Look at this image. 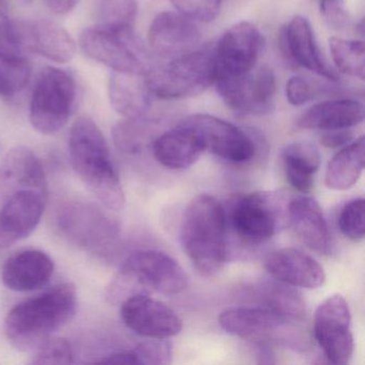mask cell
<instances>
[{"instance_id": "6da1fadb", "label": "cell", "mask_w": 365, "mask_h": 365, "mask_svg": "<svg viewBox=\"0 0 365 365\" xmlns=\"http://www.w3.org/2000/svg\"><path fill=\"white\" fill-rule=\"evenodd\" d=\"M76 286L59 284L12 307L6 316V336L18 349L34 351L67 326L76 316Z\"/></svg>"}, {"instance_id": "7a4b0ae2", "label": "cell", "mask_w": 365, "mask_h": 365, "mask_svg": "<svg viewBox=\"0 0 365 365\" xmlns=\"http://www.w3.org/2000/svg\"><path fill=\"white\" fill-rule=\"evenodd\" d=\"M72 166L81 180L103 206L113 211L125 207V197L110 148L95 121L82 116L73 123L69 138Z\"/></svg>"}, {"instance_id": "3957f363", "label": "cell", "mask_w": 365, "mask_h": 365, "mask_svg": "<svg viewBox=\"0 0 365 365\" xmlns=\"http://www.w3.org/2000/svg\"><path fill=\"white\" fill-rule=\"evenodd\" d=\"M227 232L225 209L217 198L204 194L190 202L181 222L180 240L200 274L211 277L221 270L227 255Z\"/></svg>"}, {"instance_id": "277c9868", "label": "cell", "mask_w": 365, "mask_h": 365, "mask_svg": "<svg viewBox=\"0 0 365 365\" xmlns=\"http://www.w3.org/2000/svg\"><path fill=\"white\" fill-rule=\"evenodd\" d=\"M187 277L182 267L168 254L159 251H138L120 266L106 288V296L112 304L149 292L177 294L185 290Z\"/></svg>"}, {"instance_id": "5b68a950", "label": "cell", "mask_w": 365, "mask_h": 365, "mask_svg": "<svg viewBox=\"0 0 365 365\" xmlns=\"http://www.w3.org/2000/svg\"><path fill=\"white\" fill-rule=\"evenodd\" d=\"M146 76L155 99L181 100L200 95L215 85V46L198 48L161 67L151 68Z\"/></svg>"}, {"instance_id": "8992f818", "label": "cell", "mask_w": 365, "mask_h": 365, "mask_svg": "<svg viewBox=\"0 0 365 365\" xmlns=\"http://www.w3.org/2000/svg\"><path fill=\"white\" fill-rule=\"evenodd\" d=\"M289 200L281 192H254L235 198L225 208L227 228L239 240L259 245L288 226Z\"/></svg>"}, {"instance_id": "52a82bcc", "label": "cell", "mask_w": 365, "mask_h": 365, "mask_svg": "<svg viewBox=\"0 0 365 365\" xmlns=\"http://www.w3.org/2000/svg\"><path fill=\"white\" fill-rule=\"evenodd\" d=\"M297 322L268 309L232 307L222 312V329L259 346H281L287 349L305 350L309 339Z\"/></svg>"}, {"instance_id": "ba28073f", "label": "cell", "mask_w": 365, "mask_h": 365, "mask_svg": "<svg viewBox=\"0 0 365 365\" xmlns=\"http://www.w3.org/2000/svg\"><path fill=\"white\" fill-rule=\"evenodd\" d=\"M76 101L73 76L58 68H44L31 95L29 118L34 129L46 135L57 133L67 125Z\"/></svg>"}, {"instance_id": "9c48e42d", "label": "cell", "mask_w": 365, "mask_h": 365, "mask_svg": "<svg viewBox=\"0 0 365 365\" xmlns=\"http://www.w3.org/2000/svg\"><path fill=\"white\" fill-rule=\"evenodd\" d=\"M57 226L76 247L98 255L110 253L119 236V227L95 205L70 202L57 213Z\"/></svg>"}, {"instance_id": "30bf717a", "label": "cell", "mask_w": 365, "mask_h": 365, "mask_svg": "<svg viewBox=\"0 0 365 365\" xmlns=\"http://www.w3.org/2000/svg\"><path fill=\"white\" fill-rule=\"evenodd\" d=\"M83 52L114 72L147 74L151 69L144 48L132 31L118 33L104 27H89L80 37Z\"/></svg>"}, {"instance_id": "8fae6325", "label": "cell", "mask_w": 365, "mask_h": 365, "mask_svg": "<svg viewBox=\"0 0 365 365\" xmlns=\"http://www.w3.org/2000/svg\"><path fill=\"white\" fill-rule=\"evenodd\" d=\"M197 136L204 151L232 164H245L257 155L256 134L208 114H196L180 121Z\"/></svg>"}, {"instance_id": "7c38bea8", "label": "cell", "mask_w": 365, "mask_h": 365, "mask_svg": "<svg viewBox=\"0 0 365 365\" xmlns=\"http://www.w3.org/2000/svg\"><path fill=\"white\" fill-rule=\"evenodd\" d=\"M215 86L224 103L240 116L268 114L274 106L277 81L268 66L236 76H217Z\"/></svg>"}, {"instance_id": "4fadbf2b", "label": "cell", "mask_w": 365, "mask_h": 365, "mask_svg": "<svg viewBox=\"0 0 365 365\" xmlns=\"http://www.w3.org/2000/svg\"><path fill=\"white\" fill-rule=\"evenodd\" d=\"M314 336L329 362H349L354 349L351 314L341 294H332L318 305L314 315Z\"/></svg>"}, {"instance_id": "5bb4252c", "label": "cell", "mask_w": 365, "mask_h": 365, "mask_svg": "<svg viewBox=\"0 0 365 365\" xmlns=\"http://www.w3.org/2000/svg\"><path fill=\"white\" fill-rule=\"evenodd\" d=\"M264 39L259 29L250 22H240L225 31L215 46L217 76H236L256 67Z\"/></svg>"}, {"instance_id": "9a60e30c", "label": "cell", "mask_w": 365, "mask_h": 365, "mask_svg": "<svg viewBox=\"0 0 365 365\" xmlns=\"http://www.w3.org/2000/svg\"><path fill=\"white\" fill-rule=\"evenodd\" d=\"M121 318L128 328L148 339H170L182 330V320L165 303L140 294L121 303Z\"/></svg>"}, {"instance_id": "2e32d148", "label": "cell", "mask_w": 365, "mask_h": 365, "mask_svg": "<svg viewBox=\"0 0 365 365\" xmlns=\"http://www.w3.org/2000/svg\"><path fill=\"white\" fill-rule=\"evenodd\" d=\"M148 43L157 56L172 61L200 48V31L183 14L162 12L149 27Z\"/></svg>"}, {"instance_id": "e0dca14e", "label": "cell", "mask_w": 365, "mask_h": 365, "mask_svg": "<svg viewBox=\"0 0 365 365\" xmlns=\"http://www.w3.org/2000/svg\"><path fill=\"white\" fill-rule=\"evenodd\" d=\"M46 195L23 191L0 202V249H7L29 237L43 215Z\"/></svg>"}, {"instance_id": "ac0fdd59", "label": "cell", "mask_w": 365, "mask_h": 365, "mask_svg": "<svg viewBox=\"0 0 365 365\" xmlns=\"http://www.w3.org/2000/svg\"><path fill=\"white\" fill-rule=\"evenodd\" d=\"M279 43L284 56L292 63L309 70L312 73L336 82V73L326 63L316 43L313 29L307 19L294 16L279 36Z\"/></svg>"}, {"instance_id": "d6986e66", "label": "cell", "mask_w": 365, "mask_h": 365, "mask_svg": "<svg viewBox=\"0 0 365 365\" xmlns=\"http://www.w3.org/2000/svg\"><path fill=\"white\" fill-rule=\"evenodd\" d=\"M23 191H35L46 195V173L37 155L26 147L8 151L0 163V202Z\"/></svg>"}, {"instance_id": "ffe728a7", "label": "cell", "mask_w": 365, "mask_h": 365, "mask_svg": "<svg viewBox=\"0 0 365 365\" xmlns=\"http://www.w3.org/2000/svg\"><path fill=\"white\" fill-rule=\"evenodd\" d=\"M264 267L273 279L292 287L316 289L326 279L324 268L317 260L292 247L273 252L267 258Z\"/></svg>"}, {"instance_id": "44dd1931", "label": "cell", "mask_w": 365, "mask_h": 365, "mask_svg": "<svg viewBox=\"0 0 365 365\" xmlns=\"http://www.w3.org/2000/svg\"><path fill=\"white\" fill-rule=\"evenodd\" d=\"M54 268V262L48 254L39 250H25L6 260L1 279L6 287L14 292H33L50 282Z\"/></svg>"}, {"instance_id": "7402d4cb", "label": "cell", "mask_w": 365, "mask_h": 365, "mask_svg": "<svg viewBox=\"0 0 365 365\" xmlns=\"http://www.w3.org/2000/svg\"><path fill=\"white\" fill-rule=\"evenodd\" d=\"M288 226L316 253L329 255L331 238L324 213L317 200L309 196H299L289 200Z\"/></svg>"}, {"instance_id": "603a6c76", "label": "cell", "mask_w": 365, "mask_h": 365, "mask_svg": "<svg viewBox=\"0 0 365 365\" xmlns=\"http://www.w3.org/2000/svg\"><path fill=\"white\" fill-rule=\"evenodd\" d=\"M110 103L127 119H144L150 112L153 97L146 74L113 72L108 83Z\"/></svg>"}, {"instance_id": "cb8c5ba5", "label": "cell", "mask_w": 365, "mask_h": 365, "mask_svg": "<svg viewBox=\"0 0 365 365\" xmlns=\"http://www.w3.org/2000/svg\"><path fill=\"white\" fill-rule=\"evenodd\" d=\"M155 159L170 170H187L204 153L197 136L190 128L178 123L176 128L155 138L153 145Z\"/></svg>"}, {"instance_id": "d4e9b609", "label": "cell", "mask_w": 365, "mask_h": 365, "mask_svg": "<svg viewBox=\"0 0 365 365\" xmlns=\"http://www.w3.org/2000/svg\"><path fill=\"white\" fill-rule=\"evenodd\" d=\"M364 108L360 102L351 99L329 100L305 110L297 125L301 129L330 130L350 129L362 123Z\"/></svg>"}, {"instance_id": "484cf974", "label": "cell", "mask_w": 365, "mask_h": 365, "mask_svg": "<svg viewBox=\"0 0 365 365\" xmlns=\"http://www.w3.org/2000/svg\"><path fill=\"white\" fill-rule=\"evenodd\" d=\"M27 46L55 63H65L73 59L76 43L70 34L56 22L39 20L26 24Z\"/></svg>"}, {"instance_id": "4316f807", "label": "cell", "mask_w": 365, "mask_h": 365, "mask_svg": "<svg viewBox=\"0 0 365 365\" xmlns=\"http://www.w3.org/2000/svg\"><path fill=\"white\" fill-rule=\"evenodd\" d=\"M282 161L290 185L300 193H309L315 183L314 176L322 164L317 147L311 143H292L282 151Z\"/></svg>"}, {"instance_id": "83f0119b", "label": "cell", "mask_w": 365, "mask_h": 365, "mask_svg": "<svg viewBox=\"0 0 365 365\" xmlns=\"http://www.w3.org/2000/svg\"><path fill=\"white\" fill-rule=\"evenodd\" d=\"M364 153L363 136L343 147L329 162L324 179L327 187L345 191L354 187L364 168Z\"/></svg>"}, {"instance_id": "f1b7e54d", "label": "cell", "mask_w": 365, "mask_h": 365, "mask_svg": "<svg viewBox=\"0 0 365 365\" xmlns=\"http://www.w3.org/2000/svg\"><path fill=\"white\" fill-rule=\"evenodd\" d=\"M258 296L267 309L294 322H302L307 315L304 300L298 290L282 282H264L258 287Z\"/></svg>"}, {"instance_id": "f546056e", "label": "cell", "mask_w": 365, "mask_h": 365, "mask_svg": "<svg viewBox=\"0 0 365 365\" xmlns=\"http://www.w3.org/2000/svg\"><path fill=\"white\" fill-rule=\"evenodd\" d=\"M331 56L337 70L345 76L363 81L365 78L364 42L333 37L329 40Z\"/></svg>"}, {"instance_id": "4dcf8cb0", "label": "cell", "mask_w": 365, "mask_h": 365, "mask_svg": "<svg viewBox=\"0 0 365 365\" xmlns=\"http://www.w3.org/2000/svg\"><path fill=\"white\" fill-rule=\"evenodd\" d=\"M98 16L100 26L110 31L125 33L132 31L136 16V0H99Z\"/></svg>"}, {"instance_id": "1f68e13d", "label": "cell", "mask_w": 365, "mask_h": 365, "mask_svg": "<svg viewBox=\"0 0 365 365\" xmlns=\"http://www.w3.org/2000/svg\"><path fill=\"white\" fill-rule=\"evenodd\" d=\"M150 138V128L145 123L144 119L125 118L113 128L115 145L129 155L142 153Z\"/></svg>"}, {"instance_id": "d6a6232c", "label": "cell", "mask_w": 365, "mask_h": 365, "mask_svg": "<svg viewBox=\"0 0 365 365\" xmlns=\"http://www.w3.org/2000/svg\"><path fill=\"white\" fill-rule=\"evenodd\" d=\"M26 51L23 24L10 20L0 0V59H24Z\"/></svg>"}, {"instance_id": "836d02e7", "label": "cell", "mask_w": 365, "mask_h": 365, "mask_svg": "<svg viewBox=\"0 0 365 365\" xmlns=\"http://www.w3.org/2000/svg\"><path fill=\"white\" fill-rule=\"evenodd\" d=\"M31 68L26 58L0 59V97H14L29 84Z\"/></svg>"}, {"instance_id": "e575fe53", "label": "cell", "mask_w": 365, "mask_h": 365, "mask_svg": "<svg viewBox=\"0 0 365 365\" xmlns=\"http://www.w3.org/2000/svg\"><path fill=\"white\" fill-rule=\"evenodd\" d=\"M337 224L346 238L356 242L363 240L365 234L364 200L356 198L347 202L339 213Z\"/></svg>"}, {"instance_id": "d590c367", "label": "cell", "mask_w": 365, "mask_h": 365, "mask_svg": "<svg viewBox=\"0 0 365 365\" xmlns=\"http://www.w3.org/2000/svg\"><path fill=\"white\" fill-rule=\"evenodd\" d=\"M33 364H70L73 351L67 339L52 336L34 350Z\"/></svg>"}, {"instance_id": "8d00e7d4", "label": "cell", "mask_w": 365, "mask_h": 365, "mask_svg": "<svg viewBox=\"0 0 365 365\" xmlns=\"http://www.w3.org/2000/svg\"><path fill=\"white\" fill-rule=\"evenodd\" d=\"M172 4L179 14L192 21L209 23L219 14L222 0H172Z\"/></svg>"}, {"instance_id": "74e56055", "label": "cell", "mask_w": 365, "mask_h": 365, "mask_svg": "<svg viewBox=\"0 0 365 365\" xmlns=\"http://www.w3.org/2000/svg\"><path fill=\"white\" fill-rule=\"evenodd\" d=\"M138 364H170L173 346L168 339H150L134 348Z\"/></svg>"}, {"instance_id": "f35d334b", "label": "cell", "mask_w": 365, "mask_h": 365, "mask_svg": "<svg viewBox=\"0 0 365 365\" xmlns=\"http://www.w3.org/2000/svg\"><path fill=\"white\" fill-rule=\"evenodd\" d=\"M285 91L288 102L294 106L307 104L316 96L315 85L301 76H292L286 83Z\"/></svg>"}, {"instance_id": "ab89813d", "label": "cell", "mask_w": 365, "mask_h": 365, "mask_svg": "<svg viewBox=\"0 0 365 365\" xmlns=\"http://www.w3.org/2000/svg\"><path fill=\"white\" fill-rule=\"evenodd\" d=\"M320 14L324 22L333 29H341L349 22L345 0H322Z\"/></svg>"}, {"instance_id": "60d3db41", "label": "cell", "mask_w": 365, "mask_h": 365, "mask_svg": "<svg viewBox=\"0 0 365 365\" xmlns=\"http://www.w3.org/2000/svg\"><path fill=\"white\" fill-rule=\"evenodd\" d=\"M354 133L349 129L330 130L320 138V142L327 148H343L352 142Z\"/></svg>"}, {"instance_id": "b9f144b4", "label": "cell", "mask_w": 365, "mask_h": 365, "mask_svg": "<svg viewBox=\"0 0 365 365\" xmlns=\"http://www.w3.org/2000/svg\"><path fill=\"white\" fill-rule=\"evenodd\" d=\"M81 0H46V6L55 14L63 16L76 9Z\"/></svg>"}, {"instance_id": "7bdbcfd3", "label": "cell", "mask_w": 365, "mask_h": 365, "mask_svg": "<svg viewBox=\"0 0 365 365\" xmlns=\"http://www.w3.org/2000/svg\"><path fill=\"white\" fill-rule=\"evenodd\" d=\"M258 362L262 363V364H273V363H275L272 350H270L269 346H260Z\"/></svg>"}, {"instance_id": "ee69618b", "label": "cell", "mask_w": 365, "mask_h": 365, "mask_svg": "<svg viewBox=\"0 0 365 365\" xmlns=\"http://www.w3.org/2000/svg\"><path fill=\"white\" fill-rule=\"evenodd\" d=\"M19 3L22 4V5H31L34 3V0H18Z\"/></svg>"}, {"instance_id": "f6af8a7d", "label": "cell", "mask_w": 365, "mask_h": 365, "mask_svg": "<svg viewBox=\"0 0 365 365\" xmlns=\"http://www.w3.org/2000/svg\"><path fill=\"white\" fill-rule=\"evenodd\" d=\"M0 250H1V249H0Z\"/></svg>"}]
</instances>
